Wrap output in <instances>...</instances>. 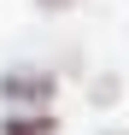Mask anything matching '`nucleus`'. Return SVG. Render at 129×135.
Segmentation results:
<instances>
[{
  "label": "nucleus",
  "instance_id": "2",
  "mask_svg": "<svg viewBox=\"0 0 129 135\" xmlns=\"http://www.w3.org/2000/svg\"><path fill=\"white\" fill-rule=\"evenodd\" d=\"M0 129H6V135H53L59 118H53V112H12Z\"/></svg>",
  "mask_w": 129,
  "mask_h": 135
},
{
  "label": "nucleus",
  "instance_id": "1",
  "mask_svg": "<svg viewBox=\"0 0 129 135\" xmlns=\"http://www.w3.org/2000/svg\"><path fill=\"white\" fill-rule=\"evenodd\" d=\"M0 100H12V106H24V100H53V76L35 71V65H18V71L0 76Z\"/></svg>",
  "mask_w": 129,
  "mask_h": 135
},
{
  "label": "nucleus",
  "instance_id": "3",
  "mask_svg": "<svg viewBox=\"0 0 129 135\" xmlns=\"http://www.w3.org/2000/svg\"><path fill=\"white\" fill-rule=\"evenodd\" d=\"M35 6H47V12H71V6H82V0H35Z\"/></svg>",
  "mask_w": 129,
  "mask_h": 135
}]
</instances>
